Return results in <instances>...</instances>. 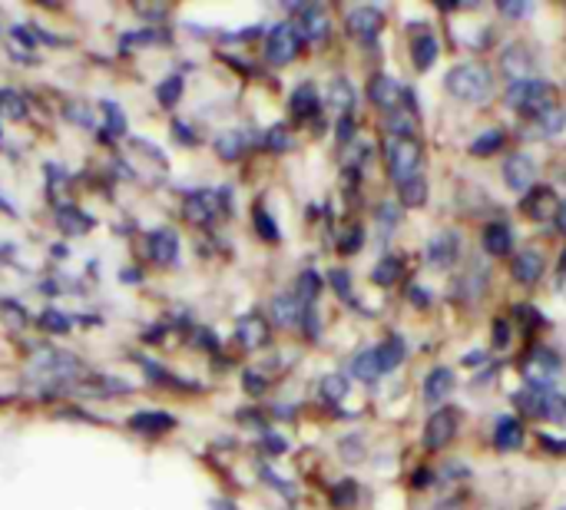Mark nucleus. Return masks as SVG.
<instances>
[{
	"label": "nucleus",
	"mask_w": 566,
	"mask_h": 510,
	"mask_svg": "<svg viewBox=\"0 0 566 510\" xmlns=\"http://www.w3.org/2000/svg\"><path fill=\"white\" fill-rule=\"evenodd\" d=\"M368 96H371V103L375 106H381V110H398V100L405 96V90L398 86V80L395 76H388V73H378V76H371V83H368Z\"/></svg>",
	"instance_id": "12"
},
{
	"label": "nucleus",
	"mask_w": 566,
	"mask_h": 510,
	"mask_svg": "<svg viewBox=\"0 0 566 510\" xmlns=\"http://www.w3.org/2000/svg\"><path fill=\"white\" fill-rule=\"evenodd\" d=\"M56 226H60V232H66V236H80V232H86V229L93 226V219L83 216V212L73 209V206H63V209L56 212Z\"/></svg>",
	"instance_id": "28"
},
{
	"label": "nucleus",
	"mask_w": 566,
	"mask_h": 510,
	"mask_svg": "<svg viewBox=\"0 0 566 510\" xmlns=\"http://www.w3.org/2000/svg\"><path fill=\"white\" fill-rule=\"evenodd\" d=\"M481 242H484V252H488V256H511V249H514V232H511L507 222H491V226H484Z\"/></svg>",
	"instance_id": "15"
},
{
	"label": "nucleus",
	"mask_w": 566,
	"mask_h": 510,
	"mask_svg": "<svg viewBox=\"0 0 566 510\" xmlns=\"http://www.w3.org/2000/svg\"><path fill=\"white\" fill-rule=\"evenodd\" d=\"M295 27H298V33H302L305 40H325L332 23H328V17H325L322 7H302V20H298Z\"/></svg>",
	"instance_id": "21"
},
{
	"label": "nucleus",
	"mask_w": 566,
	"mask_h": 510,
	"mask_svg": "<svg viewBox=\"0 0 566 510\" xmlns=\"http://www.w3.org/2000/svg\"><path fill=\"white\" fill-rule=\"evenodd\" d=\"M352 136H355V123H352V116H342V123H338V139L348 143Z\"/></svg>",
	"instance_id": "49"
},
{
	"label": "nucleus",
	"mask_w": 566,
	"mask_h": 510,
	"mask_svg": "<svg viewBox=\"0 0 566 510\" xmlns=\"http://www.w3.org/2000/svg\"><path fill=\"white\" fill-rule=\"evenodd\" d=\"M40 325H43L46 332H56V335L70 332V322H66V315H60V312H46V315L40 319Z\"/></svg>",
	"instance_id": "44"
},
{
	"label": "nucleus",
	"mask_w": 566,
	"mask_h": 510,
	"mask_svg": "<svg viewBox=\"0 0 566 510\" xmlns=\"http://www.w3.org/2000/svg\"><path fill=\"white\" fill-rule=\"evenodd\" d=\"M265 445L272 448V455H285V448H289V445H285V438H279V435H269V438H265Z\"/></svg>",
	"instance_id": "52"
},
{
	"label": "nucleus",
	"mask_w": 566,
	"mask_h": 510,
	"mask_svg": "<svg viewBox=\"0 0 566 510\" xmlns=\"http://www.w3.org/2000/svg\"><path fill=\"white\" fill-rule=\"evenodd\" d=\"M361 246H365V232H361V226H352V229L342 236L338 252H342V256H355V252H361Z\"/></svg>",
	"instance_id": "43"
},
{
	"label": "nucleus",
	"mask_w": 566,
	"mask_h": 510,
	"mask_svg": "<svg viewBox=\"0 0 566 510\" xmlns=\"http://www.w3.org/2000/svg\"><path fill=\"white\" fill-rule=\"evenodd\" d=\"M408 302H415V305H421V309H424L431 299L424 295V289H421V285H408Z\"/></svg>",
	"instance_id": "50"
},
{
	"label": "nucleus",
	"mask_w": 566,
	"mask_h": 510,
	"mask_svg": "<svg viewBox=\"0 0 566 510\" xmlns=\"http://www.w3.org/2000/svg\"><path fill=\"white\" fill-rule=\"evenodd\" d=\"M564 510H566V508H564Z\"/></svg>",
	"instance_id": "57"
},
{
	"label": "nucleus",
	"mask_w": 566,
	"mask_h": 510,
	"mask_svg": "<svg viewBox=\"0 0 566 510\" xmlns=\"http://www.w3.org/2000/svg\"><path fill=\"white\" fill-rule=\"evenodd\" d=\"M242 146H245V133H239V129H232V133H222V136L216 139V149L222 153V159H239Z\"/></svg>",
	"instance_id": "36"
},
{
	"label": "nucleus",
	"mask_w": 566,
	"mask_h": 510,
	"mask_svg": "<svg viewBox=\"0 0 566 510\" xmlns=\"http://www.w3.org/2000/svg\"><path fill=\"white\" fill-rule=\"evenodd\" d=\"M534 123H537V129L541 133H547V136H557V133H564L566 126V113L554 103V106H547V110H541L537 116H534Z\"/></svg>",
	"instance_id": "32"
},
{
	"label": "nucleus",
	"mask_w": 566,
	"mask_h": 510,
	"mask_svg": "<svg viewBox=\"0 0 566 510\" xmlns=\"http://www.w3.org/2000/svg\"><path fill=\"white\" fill-rule=\"evenodd\" d=\"M388 133L391 136H398V139H415V133H418V119L411 116V110H391L388 113Z\"/></svg>",
	"instance_id": "27"
},
{
	"label": "nucleus",
	"mask_w": 566,
	"mask_h": 510,
	"mask_svg": "<svg viewBox=\"0 0 566 510\" xmlns=\"http://www.w3.org/2000/svg\"><path fill=\"white\" fill-rule=\"evenodd\" d=\"M318 292H322V279H318V272H312V269H308V272H302V275H298V285H295V299L308 309V305L318 299Z\"/></svg>",
	"instance_id": "33"
},
{
	"label": "nucleus",
	"mask_w": 566,
	"mask_h": 510,
	"mask_svg": "<svg viewBox=\"0 0 566 510\" xmlns=\"http://www.w3.org/2000/svg\"><path fill=\"white\" fill-rule=\"evenodd\" d=\"M219 199H226V192L219 196V192H212V189H199V192H192L189 199H186V206H182V212L192 219V222H212L216 219V212H219Z\"/></svg>",
	"instance_id": "11"
},
{
	"label": "nucleus",
	"mask_w": 566,
	"mask_h": 510,
	"mask_svg": "<svg viewBox=\"0 0 566 510\" xmlns=\"http://www.w3.org/2000/svg\"><path fill=\"white\" fill-rule=\"evenodd\" d=\"M511 272H514V279H517L521 285H534V282L544 275V256L534 252V249H524V252H517Z\"/></svg>",
	"instance_id": "16"
},
{
	"label": "nucleus",
	"mask_w": 566,
	"mask_h": 510,
	"mask_svg": "<svg viewBox=\"0 0 566 510\" xmlns=\"http://www.w3.org/2000/svg\"><path fill=\"white\" fill-rule=\"evenodd\" d=\"M345 27H348V33H352V37H358V40L371 43V40L385 30V13H381L378 7H355V10L348 13Z\"/></svg>",
	"instance_id": "7"
},
{
	"label": "nucleus",
	"mask_w": 566,
	"mask_h": 510,
	"mask_svg": "<svg viewBox=\"0 0 566 510\" xmlns=\"http://www.w3.org/2000/svg\"><path fill=\"white\" fill-rule=\"evenodd\" d=\"M514 315L524 322V329H537V325H544V315H541L537 309H531V305H517V309H514Z\"/></svg>",
	"instance_id": "45"
},
{
	"label": "nucleus",
	"mask_w": 566,
	"mask_h": 510,
	"mask_svg": "<svg viewBox=\"0 0 566 510\" xmlns=\"http://www.w3.org/2000/svg\"><path fill=\"white\" fill-rule=\"evenodd\" d=\"M176 136H179V139H186V143H196L192 129H189V126H182V123H176Z\"/></svg>",
	"instance_id": "53"
},
{
	"label": "nucleus",
	"mask_w": 566,
	"mask_h": 510,
	"mask_svg": "<svg viewBox=\"0 0 566 510\" xmlns=\"http://www.w3.org/2000/svg\"><path fill=\"white\" fill-rule=\"evenodd\" d=\"M179 256V239L172 229H156L149 232V259L159 262V266H172Z\"/></svg>",
	"instance_id": "13"
},
{
	"label": "nucleus",
	"mask_w": 566,
	"mask_h": 510,
	"mask_svg": "<svg viewBox=\"0 0 566 510\" xmlns=\"http://www.w3.org/2000/svg\"><path fill=\"white\" fill-rule=\"evenodd\" d=\"M302 315H305V305L295 299V292L275 295V302H272V319H275V325H279V329H292V325H298V322H302Z\"/></svg>",
	"instance_id": "17"
},
{
	"label": "nucleus",
	"mask_w": 566,
	"mask_h": 510,
	"mask_svg": "<svg viewBox=\"0 0 566 510\" xmlns=\"http://www.w3.org/2000/svg\"><path fill=\"white\" fill-rule=\"evenodd\" d=\"M504 103L511 110H521V113H541L547 106L557 103V86L547 83V80H521V83H511L507 93H504Z\"/></svg>",
	"instance_id": "2"
},
{
	"label": "nucleus",
	"mask_w": 566,
	"mask_h": 510,
	"mask_svg": "<svg viewBox=\"0 0 566 510\" xmlns=\"http://www.w3.org/2000/svg\"><path fill=\"white\" fill-rule=\"evenodd\" d=\"M378 352V365H381V375H388V372H395L401 362H405V342L395 335V339H388V342H381V348H375Z\"/></svg>",
	"instance_id": "29"
},
{
	"label": "nucleus",
	"mask_w": 566,
	"mask_h": 510,
	"mask_svg": "<svg viewBox=\"0 0 566 510\" xmlns=\"http://www.w3.org/2000/svg\"><path fill=\"white\" fill-rule=\"evenodd\" d=\"M262 143H265V149H272V153H285V149L292 146V139H289V129H285V126H272V129H265Z\"/></svg>",
	"instance_id": "42"
},
{
	"label": "nucleus",
	"mask_w": 566,
	"mask_h": 510,
	"mask_svg": "<svg viewBox=\"0 0 566 510\" xmlns=\"http://www.w3.org/2000/svg\"><path fill=\"white\" fill-rule=\"evenodd\" d=\"M431 485V471H418L415 475V488H428Z\"/></svg>",
	"instance_id": "54"
},
{
	"label": "nucleus",
	"mask_w": 566,
	"mask_h": 510,
	"mask_svg": "<svg viewBox=\"0 0 566 510\" xmlns=\"http://www.w3.org/2000/svg\"><path fill=\"white\" fill-rule=\"evenodd\" d=\"M557 226L566 232V206H560V212H557Z\"/></svg>",
	"instance_id": "55"
},
{
	"label": "nucleus",
	"mask_w": 566,
	"mask_h": 510,
	"mask_svg": "<svg viewBox=\"0 0 566 510\" xmlns=\"http://www.w3.org/2000/svg\"><path fill=\"white\" fill-rule=\"evenodd\" d=\"M458 252H461L458 232H434L428 242V266L431 269H451L458 262Z\"/></svg>",
	"instance_id": "10"
},
{
	"label": "nucleus",
	"mask_w": 566,
	"mask_h": 510,
	"mask_svg": "<svg viewBox=\"0 0 566 510\" xmlns=\"http://www.w3.org/2000/svg\"><path fill=\"white\" fill-rule=\"evenodd\" d=\"M103 116H106V133L109 136H123L126 133V116L116 103H103Z\"/></svg>",
	"instance_id": "41"
},
{
	"label": "nucleus",
	"mask_w": 566,
	"mask_h": 510,
	"mask_svg": "<svg viewBox=\"0 0 566 510\" xmlns=\"http://www.w3.org/2000/svg\"><path fill=\"white\" fill-rule=\"evenodd\" d=\"M494 345H497V348H507V345H511V329H507L504 319L494 322Z\"/></svg>",
	"instance_id": "47"
},
{
	"label": "nucleus",
	"mask_w": 566,
	"mask_h": 510,
	"mask_svg": "<svg viewBox=\"0 0 566 510\" xmlns=\"http://www.w3.org/2000/svg\"><path fill=\"white\" fill-rule=\"evenodd\" d=\"M401 272H405V262H401V256H385V259L375 266L371 279H375V285H395V282L401 279Z\"/></svg>",
	"instance_id": "31"
},
{
	"label": "nucleus",
	"mask_w": 566,
	"mask_h": 510,
	"mask_svg": "<svg viewBox=\"0 0 566 510\" xmlns=\"http://www.w3.org/2000/svg\"><path fill=\"white\" fill-rule=\"evenodd\" d=\"M255 229H259V236L265 239V242H279L282 239V232H279V226H275V219L269 216V209H255Z\"/></svg>",
	"instance_id": "40"
},
{
	"label": "nucleus",
	"mask_w": 566,
	"mask_h": 510,
	"mask_svg": "<svg viewBox=\"0 0 566 510\" xmlns=\"http://www.w3.org/2000/svg\"><path fill=\"white\" fill-rule=\"evenodd\" d=\"M129 428L139 431V435H166L176 428V418L166 415V412H136L129 418Z\"/></svg>",
	"instance_id": "18"
},
{
	"label": "nucleus",
	"mask_w": 566,
	"mask_h": 510,
	"mask_svg": "<svg viewBox=\"0 0 566 510\" xmlns=\"http://www.w3.org/2000/svg\"><path fill=\"white\" fill-rule=\"evenodd\" d=\"M444 86H448L451 96H458V100H464V103H484V100L491 96L494 80H491V70H488L484 63L464 60V63H458V66L448 73Z\"/></svg>",
	"instance_id": "1"
},
{
	"label": "nucleus",
	"mask_w": 566,
	"mask_h": 510,
	"mask_svg": "<svg viewBox=\"0 0 566 510\" xmlns=\"http://www.w3.org/2000/svg\"><path fill=\"white\" fill-rule=\"evenodd\" d=\"M438 53H441V43H438L434 33H418L411 40V60H415L418 70H431L434 60H438Z\"/></svg>",
	"instance_id": "23"
},
{
	"label": "nucleus",
	"mask_w": 566,
	"mask_h": 510,
	"mask_svg": "<svg viewBox=\"0 0 566 510\" xmlns=\"http://www.w3.org/2000/svg\"><path fill=\"white\" fill-rule=\"evenodd\" d=\"M80 375V365H76V358H70V355H63V352H40L36 358H33V365H30V378L33 382H40V385H46V388H60L63 382H70V378H76Z\"/></svg>",
	"instance_id": "3"
},
{
	"label": "nucleus",
	"mask_w": 566,
	"mask_h": 510,
	"mask_svg": "<svg viewBox=\"0 0 566 510\" xmlns=\"http://www.w3.org/2000/svg\"><path fill=\"white\" fill-rule=\"evenodd\" d=\"M179 96H182V80H179V76H169V80H163V83L156 86V100H159L166 110H172V106L179 103Z\"/></svg>",
	"instance_id": "37"
},
{
	"label": "nucleus",
	"mask_w": 566,
	"mask_h": 510,
	"mask_svg": "<svg viewBox=\"0 0 566 510\" xmlns=\"http://www.w3.org/2000/svg\"><path fill=\"white\" fill-rule=\"evenodd\" d=\"M501 10L507 17H527L531 13V3H511V0H501Z\"/></svg>",
	"instance_id": "48"
},
{
	"label": "nucleus",
	"mask_w": 566,
	"mask_h": 510,
	"mask_svg": "<svg viewBox=\"0 0 566 510\" xmlns=\"http://www.w3.org/2000/svg\"><path fill=\"white\" fill-rule=\"evenodd\" d=\"M328 103H332L342 116L352 113V106H355V90H352V83H348L345 76H335V80L328 83Z\"/></svg>",
	"instance_id": "25"
},
{
	"label": "nucleus",
	"mask_w": 566,
	"mask_h": 510,
	"mask_svg": "<svg viewBox=\"0 0 566 510\" xmlns=\"http://www.w3.org/2000/svg\"><path fill=\"white\" fill-rule=\"evenodd\" d=\"M385 156H388V173L398 183L415 179L418 169H421V146H418V139H398V136H391Z\"/></svg>",
	"instance_id": "4"
},
{
	"label": "nucleus",
	"mask_w": 566,
	"mask_h": 510,
	"mask_svg": "<svg viewBox=\"0 0 566 510\" xmlns=\"http://www.w3.org/2000/svg\"><path fill=\"white\" fill-rule=\"evenodd\" d=\"M0 405H3V398H0Z\"/></svg>",
	"instance_id": "56"
},
{
	"label": "nucleus",
	"mask_w": 566,
	"mask_h": 510,
	"mask_svg": "<svg viewBox=\"0 0 566 510\" xmlns=\"http://www.w3.org/2000/svg\"><path fill=\"white\" fill-rule=\"evenodd\" d=\"M504 146V129H484L474 143H471V153L474 156H491V153H497Z\"/></svg>",
	"instance_id": "35"
},
{
	"label": "nucleus",
	"mask_w": 566,
	"mask_h": 510,
	"mask_svg": "<svg viewBox=\"0 0 566 510\" xmlns=\"http://www.w3.org/2000/svg\"><path fill=\"white\" fill-rule=\"evenodd\" d=\"M451 392H454V372H451V368H434V372L424 378V402L441 405Z\"/></svg>",
	"instance_id": "22"
},
{
	"label": "nucleus",
	"mask_w": 566,
	"mask_h": 510,
	"mask_svg": "<svg viewBox=\"0 0 566 510\" xmlns=\"http://www.w3.org/2000/svg\"><path fill=\"white\" fill-rule=\"evenodd\" d=\"M298 50H302V33H298L295 23H275V27L269 30V40H265V56H269V63L285 66V63H292V60L298 56Z\"/></svg>",
	"instance_id": "5"
},
{
	"label": "nucleus",
	"mask_w": 566,
	"mask_h": 510,
	"mask_svg": "<svg viewBox=\"0 0 566 510\" xmlns=\"http://www.w3.org/2000/svg\"><path fill=\"white\" fill-rule=\"evenodd\" d=\"M289 106H292V113H295L298 119H312V116L318 113V106H322V103H318V90H315L312 83H302V86L292 93V103H289Z\"/></svg>",
	"instance_id": "24"
},
{
	"label": "nucleus",
	"mask_w": 566,
	"mask_h": 510,
	"mask_svg": "<svg viewBox=\"0 0 566 510\" xmlns=\"http://www.w3.org/2000/svg\"><path fill=\"white\" fill-rule=\"evenodd\" d=\"M352 372H355V378L358 382H378L381 378V365H378V352L375 348H368V352H358L355 355V362H352Z\"/></svg>",
	"instance_id": "26"
},
{
	"label": "nucleus",
	"mask_w": 566,
	"mask_h": 510,
	"mask_svg": "<svg viewBox=\"0 0 566 510\" xmlns=\"http://www.w3.org/2000/svg\"><path fill=\"white\" fill-rule=\"evenodd\" d=\"M322 395L328 398V402H345L348 398V378L345 375H328L325 382H322Z\"/></svg>",
	"instance_id": "39"
},
{
	"label": "nucleus",
	"mask_w": 566,
	"mask_h": 510,
	"mask_svg": "<svg viewBox=\"0 0 566 510\" xmlns=\"http://www.w3.org/2000/svg\"><path fill=\"white\" fill-rule=\"evenodd\" d=\"M524 212L531 216V219H537V222H544V219H557V212H560V199H557V192L551 189V186H534L527 196H524Z\"/></svg>",
	"instance_id": "9"
},
{
	"label": "nucleus",
	"mask_w": 566,
	"mask_h": 510,
	"mask_svg": "<svg viewBox=\"0 0 566 510\" xmlns=\"http://www.w3.org/2000/svg\"><path fill=\"white\" fill-rule=\"evenodd\" d=\"M458 431H461V412L458 408H438L424 425V448L441 451L458 438Z\"/></svg>",
	"instance_id": "6"
},
{
	"label": "nucleus",
	"mask_w": 566,
	"mask_h": 510,
	"mask_svg": "<svg viewBox=\"0 0 566 510\" xmlns=\"http://www.w3.org/2000/svg\"><path fill=\"white\" fill-rule=\"evenodd\" d=\"M514 405H517L524 415L541 418V415H544V392H541V388H524V392L514 395Z\"/></svg>",
	"instance_id": "34"
},
{
	"label": "nucleus",
	"mask_w": 566,
	"mask_h": 510,
	"mask_svg": "<svg viewBox=\"0 0 566 510\" xmlns=\"http://www.w3.org/2000/svg\"><path fill=\"white\" fill-rule=\"evenodd\" d=\"M541 445H544V448H551L554 455H566V441H557V438H551V435H544V438H541Z\"/></svg>",
	"instance_id": "51"
},
{
	"label": "nucleus",
	"mask_w": 566,
	"mask_h": 510,
	"mask_svg": "<svg viewBox=\"0 0 566 510\" xmlns=\"http://www.w3.org/2000/svg\"><path fill=\"white\" fill-rule=\"evenodd\" d=\"M332 285H335V292H338L342 299H352V279H348V272L335 269V272H332Z\"/></svg>",
	"instance_id": "46"
},
{
	"label": "nucleus",
	"mask_w": 566,
	"mask_h": 510,
	"mask_svg": "<svg viewBox=\"0 0 566 510\" xmlns=\"http://www.w3.org/2000/svg\"><path fill=\"white\" fill-rule=\"evenodd\" d=\"M398 196H401V202H405L408 209H418V206L428 202V183H424L421 176L405 179V183H398Z\"/></svg>",
	"instance_id": "30"
},
{
	"label": "nucleus",
	"mask_w": 566,
	"mask_h": 510,
	"mask_svg": "<svg viewBox=\"0 0 566 510\" xmlns=\"http://www.w3.org/2000/svg\"><path fill=\"white\" fill-rule=\"evenodd\" d=\"M235 339H239L242 348H262V345L269 342V325H265V319H262V315H245V319H239Z\"/></svg>",
	"instance_id": "14"
},
{
	"label": "nucleus",
	"mask_w": 566,
	"mask_h": 510,
	"mask_svg": "<svg viewBox=\"0 0 566 510\" xmlns=\"http://www.w3.org/2000/svg\"><path fill=\"white\" fill-rule=\"evenodd\" d=\"M524 445V425L517 418H501L497 428H494V448L511 455Z\"/></svg>",
	"instance_id": "20"
},
{
	"label": "nucleus",
	"mask_w": 566,
	"mask_h": 510,
	"mask_svg": "<svg viewBox=\"0 0 566 510\" xmlns=\"http://www.w3.org/2000/svg\"><path fill=\"white\" fill-rule=\"evenodd\" d=\"M332 504L342 510L355 508V504H358V485H355V481H342V485H335V488H332Z\"/></svg>",
	"instance_id": "38"
},
{
	"label": "nucleus",
	"mask_w": 566,
	"mask_h": 510,
	"mask_svg": "<svg viewBox=\"0 0 566 510\" xmlns=\"http://www.w3.org/2000/svg\"><path fill=\"white\" fill-rule=\"evenodd\" d=\"M501 66H504V73L511 76V83H521V80H531L534 56H531L524 46H507V53L501 56Z\"/></svg>",
	"instance_id": "19"
},
{
	"label": "nucleus",
	"mask_w": 566,
	"mask_h": 510,
	"mask_svg": "<svg viewBox=\"0 0 566 510\" xmlns=\"http://www.w3.org/2000/svg\"><path fill=\"white\" fill-rule=\"evenodd\" d=\"M534 176H537V166H534V159L527 153H514L504 163V183L514 192H531L534 189Z\"/></svg>",
	"instance_id": "8"
}]
</instances>
